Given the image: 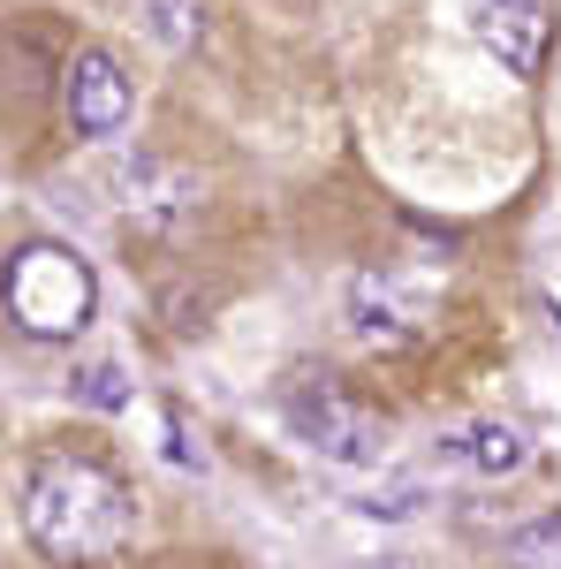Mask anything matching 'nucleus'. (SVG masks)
Wrapping results in <instances>:
<instances>
[{
	"label": "nucleus",
	"mask_w": 561,
	"mask_h": 569,
	"mask_svg": "<svg viewBox=\"0 0 561 569\" xmlns=\"http://www.w3.org/2000/svg\"><path fill=\"white\" fill-rule=\"evenodd\" d=\"M425 327H432L425 289H410L394 273H357V289H349V335L364 350H410Z\"/></svg>",
	"instance_id": "4"
},
{
	"label": "nucleus",
	"mask_w": 561,
	"mask_h": 569,
	"mask_svg": "<svg viewBox=\"0 0 561 569\" xmlns=\"http://www.w3.org/2000/svg\"><path fill=\"white\" fill-rule=\"evenodd\" d=\"M463 456H471L478 471H517V463L531 456V448H523V433H517V426H478V433L463 440Z\"/></svg>",
	"instance_id": "9"
},
{
	"label": "nucleus",
	"mask_w": 561,
	"mask_h": 569,
	"mask_svg": "<svg viewBox=\"0 0 561 569\" xmlns=\"http://www.w3.org/2000/svg\"><path fill=\"white\" fill-rule=\"evenodd\" d=\"M91 266L69 251V243H23L16 259H8V319L23 327V335H77L91 319Z\"/></svg>",
	"instance_id": "2"
},
{
	"label": "nucleus",
	"mask_w": 561,
	"mask_h": 569,
	"mask_svg": "<svg viewBox=\"0 0 561 569\" xmlns=\"http://www.w3.org/2000/svg\"><path fill=\"white\" fill-rule=\"evenodd\" d=\"M23 531H31V547H39L46 562L84 569V562H107V555L130 547L137 501L99 456L53 448V456L31 463V479H23Z\"/></svg>",
	"instance_id": "1"
},
{
	"label": "nucleus",
	"mask_w": 561,
	"mask_h": 569,
	"mask_svg": "<svg viewBox=\"0 0 561 569\" xmlns=\"http://www.w3.org/2000/svg\"><path fill=\"white\" fill-rule=\"evenodd\" d=\"M509 569H561V509L509 539Z\"/></svg>",
	"instance_id": "8"
},
{
	"label": "nucleus",
	"mask_w": 561,
	"mask_h": 569,
	"mask_svg": "<svg viewBox=\"0 0 561 569\" xmlns=\"http://www.w3.org/2000/svg\"><path fill=\"white\" fill-rule=\"evenodd\" d=\"M289 426H297V440H311L327 463H380V456H388V418H380L372 402L342 395L334 380L289 388Z\"/></svg>",
	"instance_id": "3"
},
{
	"label": "nucleus",
	"mask_w": 561,
	"mask_h": 569,
	"mask_svg": "<svg viewBox=\"0 0 561 569\" xmlns=\"http://www.w3.org/2000/svg\"><path fill=\"white\" fill-rule=\"evenodd\" d=\"M364 569H410V562H364Z\"/></svg>",
	"instance_id": "12"
},
{
	"label": "nucleus",
	"mask_w": 561,
	"mask_h": 569,
	"mask_svg": "<svg viewBox=\"0 0 561 569\" xmlns=\"http://www.w3.org/2000/svg\"><path fill=\"white\" fill-rule=\"evenodd\" d=\"M61 99H69V122L84 137H114L130 122V77L114 69V53L84 46L69 69H61Z\"/></svg>",
	"instance_id": "5"
},
{
	"label": "nucleus",
	"mask_w": 561,
	"mask_h": 569,
	"mask_svg": "<svg viewBox=\"0 0 561 569\" xmlns=\"http://www.w3.org/2000/svg\"><path fill=\"white\" fill-rule=\"evenodd\" d=\"M478 39L509 77L547 69V8L539 0H478Z\"/></svg>",
	"instance_id": "6"
},
{
	"label": "nucleus",
	"mask_w": 561,
	"mask_h": 569,
	"mask_svg": "<svg viewBox=\"0 0 561 569\" xmlns=\"http://www.w3.org/2000/svg\"><path fill=\"white\" fill-rule=\"evenodd\" d=\"M152 8V31L168 46H190L198 31H206V16H198V0H144Z\"/></svg>",
	"instance_id": "10"
},
{
	"label": "nucleus",
	"mask_w": 561,
	"mask_h": 569,
	"mask_svg": "<svg viewBox=\"0 0 561 569\" xmlns=\"http://www.w3.org/2000/svg\"><path fill=\"white\" fill-rule=\"evenodd\" d=\"M122 206L130 213H144V220H174V213H190L198 206V182L182 176V168H160V160H130L122 168Z\"/></svg>",
	"instance_id": "7"
},
{
	"label": "nucleus",
	"mask_w": 561,
	"mask_h": 569,
	"mask_svg": "<svg viewBox=\"0 0 561 569\" xmlns=\"http://www.w3.org/2000/svg\"><path fill=\"white\" fill-rule=\"evenodd\" d=\"M84 402H99V410H122V402H130L122 372H114V365H91V372H84Z\"/></svg>",
	"instance_id": "11"
}]
</instances>
